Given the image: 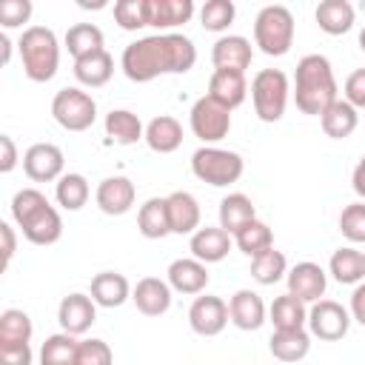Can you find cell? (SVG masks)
<instances>
[{
	"mask_svg": "<svg viewBox=\"0 0 365 365\" xmlns=\"http://www.w3.org/2000/svg\"><path fill=\"white\" fill-rule=\"evenodd\" d=\"M11 217L23 228V237L34 245H51L63 234V220L57 208L37 188H20L11 197Z\"/></svg>",
	"mask_w": 365,
	"mask_h": 365,
	"instance_id": "3957f363",
	"label": "cell"
},
{
	"mask_svg": "<svg viewBox=\"0 0 365 365\" xmlns=\"http://www.w3.org/2000/svg\"><path fill=\"white\" fill-rule=\"evenodd\" d=\"M328 277L317 262H297L288 271V294H294L302 302H319L325 294Z\"/></svg>",
	"mask_w": 365,
	"mask_h": 365,
	"instance_id": "5bb4252c",
	"label": "cell"
},
{
	"mask_svg": "<svg viewBox=\"0 0 365 365\" xmlns=\"http://www.w3.org/2000/svg\"><path fill=\"white\" fill-rule=\"evenodd\" d=\"M94 299L86 297V294H68L63 297L60 308H57V319H60V328L71 336H80L91 328V322L97 319V311H94Z\"/></svg>",
	"mask_w": 365,
	"mask_h": 365,
	"instance_id": "4fadbf2b",
	"label": "cell"
},
{
	"mask_svg": "<svg viewBox=\"0 0 365 365\" xmlns=\"http://www.w3.org/2000/svg\"><path fill=\"white\" fill-rule=\"evenodd\" d=\"M254 43L268 57L288 54L294 43V14L285 6H265L254 20Z\"/></svg>",
	"mask_w": 365,
	"mask_h": 365,
	"instance_id": "5b68a950",
	"label": "cell"
},
{
	"mask_svg": "<svg viewBox=\"0 0 365 365\" xmlns=\"http://www.w3.org/2000/svg\"><path fill=\"white\" fill-rule=\"evenodd\" d=\"M20 60L23 71L34 83H48L57 74L60 66V46L51 29L46 26H31L20 34Z\"/></svg>",
	"mask_w": 365,
	"mask_h": 365,
	"instance_id": "277c9868",
	"label": "cell"
},
{
	"mask_svg": "<svg viewBox=\"0 0 365 365\" xmlns=\"http://www.w3.org/2000/svg\"><path fill=\"white\" fill-rule=\"evenodd\" d=\"M294 100L302 114L322 117V111L336 103V80L328 57L322 54H305L297 63V80H294Z\"/></svg>",
	"mask_w": 365,
	"mask_h": 365,
	"instance_id": "7a4b0ae2",
	"label": "cell"
},
{
	"mask_svg": "<svg viewBox=\"0 0 365 365\" xmlns=\"http://www.w3.org/2000/svg\"><path fill=\"white\" fill-rule=\"evenodd\" d=\"M331 274L342 285H354L365 277V254L356 248H336L331 257Z\"/></svg>",
	"mask_w": 365,
	"mask_h": 365,
	"instance_id": "d590c367",
	"label": "cell"
},
{
	"mask_svg": "<svg viewBox=\"0 0 365 365\" xmlns=\"http://www.w3.org/2000/svg\"><path fill=\"white\" fill-rule=\"evenodd\" d=\"M191 131L202 143H220L231 131V111L205 94L191 106Z\"/></svg>",
	"mask_w": 365,
	"mask_h": 365,
	"instance_id": "9c48e42d",
	"label": "cell"
},
{
	"mask_svg": "<svg viewBox=\"0 0 365 365\" xmlns=\"http://www.w3.org/2000/svg\"><path fill=\"white\" fill-rule=\"evenodd\" d=\"M234 14H237V9L231 0H208L200 9V23L208 31H225L234 23Z\"/></svg>",
	"mask_w": 365,
	"mask_h": 365,
	"instance_id": "b9f144b4",
	"label": "cell"
},
{
	"mask_svg": "<svg viewBox=\"0 0 365 365\" xmlns=\"http://www.w3.org/2000/svg\"><path fill=\"white\" fill-rule=\"evenodd\" d=\"M191 14H194L191 0H148V26L174 29L188 23Z\"/></svg>",
	"mask_w": 365,
	"mask_h": 365,
	"instance_id": "83f0119b",
	"label": "cell"
},
{
	"mask_svg": "<svg viewBox=\"0 0 365 365\" xmlns=\"http://www.w3.org/2000/svg\"><path fill=\"white\" fill-rule=\"evenodd\" d=\"M248 94V86H245V74L240 71H225V68H214L211 80H208V97L214 103H220L222 108H237L242 106Z\"/></svg>",
	"mask_w": 365,
	"mask_h": 365,
	"instance_id": "e0dca14e",
	"label": "cell"
},
{
	"mask_svg": "<svg viewBox=\"0 0 365 365\" xmlns=\"http://www.w3.org/2000/svg\"><path fill=\"white\" fill-rule=\"evenodd\" d=\"M345 100L354 108H365V68H356L348 80H345Z\"/></svg>",
	"mask_w": 365,
	"mask_h": 365,
	"instance_id": "bcb514c9",
	"label": "cell"
},
{
	"mask_svg": "<svg viewBox=\"0 0 365 365\" xmlns=\"http://www.w3.org/2000/svg\"><path fill=\"white\" fill-rule=\"evenodd\" d=\"M197 63V48L185 34H151L128 43L123 51V74L131 83H148L160 74H185Z\"/></svg>",
	"mask_w": 365,
	"mask_h": 365,
	"instance_id": "6da1fadb",
	"label": "cell"
},
{
	"mask_svg": "<svg viewBox=\"0 0 365 365\" xmlns=\"http://www.w3.org/2000/svg\"><path fill=\"white\" fill-rule=\"evenodd\" d=\"M168 285L180 294H200L208 285L205 262H200V259H174L168 265Z\"/></svg>",
	"mask_w": 365,
	"mask_h": 365,
	"instance_id": "7402d4cb",
	"label": "cell"
},
{
	"mask_svg": "<svg viewBox=\"0 0 365 365\" xmlns=\"http://www.w3.org/2000/svg\"><path fill=\"white\" fill-rule=\"evenodd\" d=\"M0 171L9 174L14 165H17V148H14V140L9 134H0Z\"/></svg>",
	"mask_w": 365,
	"mask_h": 365,
	"instance_id": "c3c4849f",
	"label": "cell"
},
{
	"mask_svg": "<svg viewBox=\"0 0 365 365\" xmlns=\"http://www.w3.org/2000/svg\"><path fill=\"white\" fill-rule=\"evenodd\" d=\"M80 342L71 334H51L40 348V365H77Z\"/></svg>",
	"mask_w": 365,
	"mask_h": 365,
	"instance_id": "8d00e7d4",
	"label": "cell"
},
{
	"mask_svg": "<svg viewBox=\"0 0 365 365\" xmlns=\"http://www.w3.org/2000/svg\"><path fill=\"white\" fill-rule=\"evenodd\" d=\"M0 46H3V63H9V57H11V40L6 34H0Z\"/></svg>",
	"mask_w": 365,
	"mask_h": 365,
	"instance_id": "f5cc1de1",
	"label": "cell"
},
{
	"mask_svg": "<svg viewBox=\"0 0 365 365\" xmlns=\"http://www.w3.org/2000/svg\"><path fill=\"white\" fill-rule=\"evenodd\" d=\"M351 182H354V191L365 200V157L356 163V168H354V174H351Z\"/></svg>",
	"mask_w": 365,
	"mask_h": 365,
	"instance_id": "816d5d0a",
	"label": "cell"
},
{
	"mask_svg": "<svg viewBox=\"0 0 365 365\" xmlns=\"http://www.w3.org/2000/svg\"><path fill=\"white\" fill-rule=\"evenodd\" d=\"M57 202L66 208V211H80L88 200V182L83 174H63L57 180V191H54Z\"/></svg>",
	"mask_w": 365,
	"mask_h": 365,
	"instance_id": "f35d334b",
	"label": "cell"
},
{
	"mask_svg": "<svg viewBox=\"0 0 365 365\" xmlns=\"http://www.w3.org/2000/svg\"><path fill=\"white\" fill-rule=\"evenodd\" d=\"M251 43L240 34H228V37H220L211 48V63L217 68H225V71H240L245 74V68L251 66Z\"/></svg>",
	"mask_w": 365,
	"mask_h": 365,
	"instance_id": "9a60e30c",
	"label": "cell"
},
{
	"mask_svg": "<svg viewBox=\"0 0 365 365\" xmlns=\"http://www.w3.org/2000/svg\"><path fill=\"white\" fill-rule=\"evenodd\" d=\"M231 251V234L222 228H197L191 234V254L200 262H220Z\"/></svg>",
	"mask_w": 365,
	"mask_h": 365,
	"instance_id": "44dd1931",
	"label": "cell"
},
{
	"mask_svg": "<svg viewBox=\"0 0 365 365\" xmlns=\"http://www.w3.org/2000/svg\"><path fill=\"white\" fill-rule=\"evenodd\" d=\"M348 325H351V314L339 302H334V299H319L308 311V328L322 342L342 339L348 334Z\"/></svg>",
	"mask_w": 365,
	"mask_h": 365,
	"instance_id": "30bf717a",
	"label": "cell"
},
{
	"mask_svg": "<svg viewBox=\"0 0 365 365\" xmlns=\"http://www.w3.org/2000/svg\"><path fill=\"white\" fill-rule=\"evenodd\" d=\"M191 171L197 180L222 188V185H231L242 177V157L237 151L202 145L191 154Z\"/></svg>",
	"mask_w": 365,
	"mask_h": 365,
	"instance_id": "8992f818",
	"label": "cell"
},
{
	"mask_svg": "<svg viewBox=\"0 0 365 365\" xmlns=\"http://www.w3.org/2000/svg\"><path fill=\"white\" fill-rule=\"evenodd\" d=\"M51 114L66 131H86L97 120V103L83 88H60L51 100Z\"/></svg>",
	"mask_w": 365,
	"mask_h": 365,
	"instance_id": "ba28073f",
	"label": "cell"
},
{
	"mask_svg": "<svg viewBox=\"0 0 365 365\" xmlns=\"http://www.w3.org/2000/svg\"><path fill=\"white\" fill-rule=\"evenodd\" d=\"M228 319H231L228 305L220 297H211V294L197 297L188 308V322H191L194 334H200V336H217L225 328Z\"/></svg>",
	"mask_w": 365,
	"mask_h": 365,
	"instance_id": "7c38bea8",
	"label": "cell"
},
{
	"mask_svg": "<svg viewBox=\"0 0 365 365\" xmlns=\"http://www.w3.org/2000/svg\"><path fill=\"white\" fill-rule=\"evenodd\" d=\"M31 319L26 311L20 308H6L0 314V345H17V342H29L31 339Z\"/></svg>",
	"mask_w": 365,
	"mask_h": 365,
	"instance_id": "74e56055",
	"label": "cell"
},
{
	"mask_svg": "<svg viewBox=\"0 0 365 365\" xmlns=\"http://www.w3.org/2000/svg\"><path fill=\"white\" fill-rule=\"evenodd\" d=\"M106 134L120 145H131V143L145 137L140 117L134 111H125V108H114L106 114Z\"/></svg>",
	"mask_w": 365,
	"mask_h": 365,
	"instance_id": "1f68e13d",
	"label": "cell"
},
{
	"mask_svg": "<svg viewBox=\"0 0 365 365\" xmlns=\"http://www.w3.org/2000/svg\"><path fill=\"white\" fill-rule=\"evenodd\" d=\"M251 277L259 282V285H274L285 277V254L277 251V248H268L262 251L259 257L251 259Z\"/></svg>",
	"mask_w": 365,
	"mask_h": 365,
	"instance_id": "ab89813d",
	"label": "cell"
},
{
	"mask_svg": "<svg viewBox=\"0 0 365 365\" xmlns=\"http://www.w3.org/2000/svg\"><path fill=\"white\" fill-rule=\"evenodd\" d=\"M317 23L325 34H345L354 26V6L348 0H322L317 6Z\"/></svg>",
	"mask_w": 365,
	"mask_h": 365,
	"instance_id": "4dcf8cb0",
	"label": "cell"
},
{
	"mask_svg": "<svg viewBox=\"0 0 365 365\" xmlns=\"http://www.w3.org/2000/svg\"><path fill=\"white\" fill-rule=\"evenodd\" d=\"M131 297L128 279L117 271H103L91 279V299L103 308H120Z\"/></svg>",
	"mask_w": 365,
	"mask_h": 365,
	"instance_id": "cb8c5ba5",
	"label": "cell"
},
{
	"mask_svg": "<svg viewBox=\"0 0 365 365\" xmlns=\"http://www.w3.org/2000/svg\"><path fill=\"white\" fill-rule=\"evenodd\" d=\"M137 228L143 237L148 240H163L171 234V222H168V205H165V197H151L140 205V214H137Z\"/></svg>",
	"mask_w": 365,
	"mask_h": 365,
	"instance_id": "484cf974",
	"label": "cell"
},
{
	"mask_svg": "<svg viewBox=\"0 0 365 365\" xmlns=\"http://www.w3.org/2000/svg\"><path fill=\"white\" fill-rule=\"evenodd\" d=\"M251 100H254V111L262 123H277L285 114L288 77L279 68H262L251 80Z\"/></svg>",
	"mask_w": 365,
	"mask_h": 365,
	"instance_id": "52a82bcc",
	"label": "cell"
},
{
	"mask_svg": "<svg viewBox=\"0 0 365 365\" xmlns=\"http://www.w3.org/2000/svg\"><path fill=\"white\" fill-rule=\"evenodd\" d=\"M359 48H362V51H365V29H362V31H359Z\"/></svg>",
	"mask_w": 365,
	"mask_h": 365,
	"instance_id": "db71d44e",
	"label": "cell"
},
{
	"mask_svg": "<svg viewBox=\"0 0 365 365\" xmlns=\"http://www.w3.org/2000/svg\"><path fill=\"white\" fill-rule=\"evenodd\" d=\"M145 143L157 154H171L182 145V125L174 117L160 114L145 125Z\"/></svg>",
	"mask_w": 365,
	"mask_h": 365,
	"instance_id": "603a6c76",
	"label": "cell"
},
{
	"mask_svg": "<svg viewBox=\"0 0 365 365\" xmlns=\"http://www.w3.org/2000/svg\"><path fill=\"white\" fill-rule=\"evenodd\" d=\"M114 354L103 339H83L77 348V365H111Z\"/></svg>",
	"mask_w": 365,
	"mask_h": 365,
	"instance_id": "ee69618b",
	"label": "cell"
},
{
	"mask_svg": "<svg viewBox=\"0 0 365 365\" xmlns=\"http://www.w3.org/2000/svg\"><path fill=\"white\" fill-rule=\"evenodd\" d=\"M0 365H31V345H0Z\"/></svg>",
	"mask_w": 365,
	"mask_h": 365,
	"instance_id": "7dc6e473",
	"label": "cell"
},
{
	"mask_svg": "<svg viewBox=\"0 0 365 365\" xmlns=\"http://www.w3.org/2000/svg\"><path fill=\"white\" fill-rule=\"evenodd\" d=\"M131 299L137 305L140 314L145 317H160L171 308V285L157 279V277H143L134 291H131Z\"/></svg>",
	"mask_w": 365,
	"mask_h": 365,
	"instance_id": "2e32d148",
	"label": "cell"
},
{
	"mask_svg": "<svg viewBox=\"0 0 365 365\" xmlns=\"http://www.w3.org/2000/svg\"><path fill=\"white\" fill-rule=\"evenodd\" d=\"M251 220H257V211H254V202L245 194H228V197H222V202H220V228L222 231L237 234Z\"/></svg>",
	"mask_w": 365,
	"mask_h": 365,
	"instance_id": "d6a6232c",
	"label": "cell"
},
{
	"mask_svg": "<svg viewBox=\"0 0 365 365\" xmlns=\"http://www.w3.org/2000/svg\"><path fill=\"white\" fill-rule=\"evenodd\" d=\"M268 348H271L274 359H279V362H299L311 351V336L305 334V328H299V331H274L271 339H268Z\"/></svg>",
	"mask_w": 365,
	"mask_h": 365,
	"instance_id": "f1b7e54d",
	"label": "cell"
},
{
	"mask_svg": "<svg viewBox=\"0 0 365 365\" xmlns=\"http://www.w3.org/2000/svg\"><path fill=\"white\" fill-rule=\"evenodd\" d=\"M63 151L54 143H34L26 154H23V171L29 174V180L34 182H51L60 180L63 174Z\"/></svg>",
	"mask_w": 365,
	"mask_h": 365,
	"instance_id": "8fae6325",
	"label": "cell"
},
{
	"mask_svg": "<svg viewBox=\"0 0 365 365\" xmlns=\"http://www.w3.org/2000/svg\"><path fill=\"white\" fill-rule=\"evenodd\" d=\"M111 74H114V57H111L106 48H103V51H94V54H88V57L74 60V77H77L83 86H88V88L106 86V83L111 80Z\"/></svg>",
	"mask_w": 365,
	"mask_h": 365,
	"instance_id": "d4e9b609",
	"label": "cell"
},
{
	"mask_svg": "<svg viewBox=\"0 0 365 365\" xmlns=\"http://www.w3.org/2000/svg\"><path fill=\"white\" fill-rule=\"evenodd\" d=\"M351 317L359 325H365V282H359L354 288V294H351Z\"/></svg>",
	"mask_w": 365,
	"mask_h": 365,
	"instance_id": "f907efd6",
	"label": "cell"
},
{
	"mask_svg": "<svg viewBox=\"0 0 365 365\" xmlns=\"http://www.w3.org/2000/svg\"><path fill=\"white\" fill-rule=\"evenodd\" d=\"M134 182L128 177H106L97 185V205L103 214L120 217L134 205Z\"/></svg>",
	"mask_w": 365,
	"mask_h": 365,
	"instance_id": "ac0fdd59",
	"label": "cell"
},
{
	"mask_svg": "<svg viewBox=\"0 0 365 365\" xmlns=\"http://www.w3.org/2000/svg\"><path fill=\"white\" fill-rule=\"evenodd\" d=\"M0 237H3V268H9L11 257H14V248H17V237H14V228L9 222H0Z\"/></svg>",
	"mask_w": 365,
	"mask_h": 365,
	"instance_id": "681fc988",
	"label": "cell"
},
{
	"mask_svg": "<svg viewBox=\"0 0 365 365\" xmlns=\"http://www.w3.org/2000/svg\"><path fill=\"white\" fill-rule=\"evenodd\" d=\"M339 231L351 242H365V202H351L339 214Z\"/></svg>",
	"mask_w": 365,
	"mask_h": 365,
	"instance_id": "7bdbcfd3",
	"label": "cell"
},
{
	"mask_svg": "<svg viewBox=\"0 0 365 365\" xmlns=\"http://www.w3.org/2000/svg\"><path fill=\"white\" fill-rule=\"evenodd\" d=\"M268 317H271V322H274L277 331H299V328H305V322H308L305 302L297 299L294 294L277 297L274 305H271V311H268Z\"/></svg>",
	"mask_w": 365,
	"mask_h": 365,
	"instance_id": "f546056e",
	"label": "cell"
},
{
	"mask_svg": "<svg viewBox=\"0 0 365 365\" xmlns=\"http://www.w3.org/2000/svg\"><path fill=\"white\" fill-rule=\"evenodd\" d=\"M114 20L125 31H137V29L148 26V0H117Z\"/></svg>",
	"mask_w": 365,
	"mask_h": 365,
	"instance_id": "60d3db41",
	"label": "cell"
},
{
	"mask_svg": "<svg viewBox=\"0 0 365 365\" xmlns=\"http://www.w3.org/2000/svg\"><path fill=\"white\" fill-rule=\"evenodd\" d=\"M165 205H168L171 234H194L200 228V205H197L194 194L174 191L165 197Z\"/></svg>",
	"mask_w": 365,
	"mask_h": 365,
	"instance_id": "ffe728a7",
	"label": "cell"
},
{
	"mask_svg": "<svg viewBox=\"0 0 365 365\" xmlns=\"http://www.w3.org/2000/svg\"><path fill=\"white\" fill-rule=\"evenodd\" d=\"M228 317L240 331H257L265 322V302L259 294L242 288L228 299Z\"/></svg>",
	"mask_w": 365,
	"mask_h": 365,
	"instance_id": "d6986e66",
	"label": "cell"
},
{
	"mask_svg": "<svg viewBox=\"0 0 365 365\" xmlns=\"http://www.w3.org/2000/svg\"><path fill=\"white\" fill-rule=\"evenodd\" d=\"M319 123H322V131H325L331 140H345V137H351V134L356 131L359 117H356V108H354L348 100H336V103H331V106L322 111Z\"/></svg>",
	"mask_w": 365,
	"mask_h": 365,
	"instance_id": "4316f807",
	"label": "cell"
},
{
	"mask_svg": "<svg viewBox=\"0 0 365 365\" xmlns=\"http://www.w3.org/2000/svg\"><path fill=\"white\" fill-rule=\"evenodd\" d=\"M66 48L74 60L88 57L94 51H103V31L94 23H77L66 31Z\"/></svg>",
	"mask_w": 365,
	"mask_h": 365,
	"instance_id": "836d02e7",
	"label": "cell"
},
{
	"mask_svg": "<svg viewBox=\"0 0 365 365\" xmlns=\"http://www.w3.org/2000/svg\"><path fill=\"white\" fill-rule=\"evenodd\" d=\"M31 17V3L29 0H3L0 3V26L3 29H14L29 23Z\"/></svg>",
	"mask_w": 365,
	"mask_h": 365,
	"instance_id": "f6af8a7d",
	"label": "cell"
},
{
	"mask_svg": "<svg viewBox=\"0 0 365 365\" xmlns=\"http://www.w3.org/2000/svg\"><path fill=\"white\" fill-rule=\"evenodd\" d=\"M234 242H237V248H240L242 254H248V257L254 259V257H259L262 251L274 248V234H271V228H268L262 220H251V222H245V225L234 234Z\"/></svg>",
	"mask_w": 365,
	"mask_h": 365,
	"instance_id": "e575fe53",
	"label": "cell"
}]
</instances>
